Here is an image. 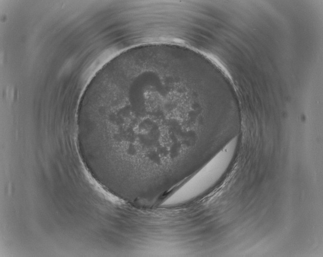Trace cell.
Listing matches in <instances>:
<instances>
[{
	"label": "cell",
	"instance_id": "cell-1",
	"mask_svg": "<svg viewBox=\"0 0 323 257\" xmlns=\"http://www.w3.org/2000/svg\"><path fill=\"white\" fill-rule=\"evenodd\" d=\"M190 96L156 75L124 72L88 89L85 132L117 164L158 160L181 149Z\"/></svg>",
	"mask_w": 323,
	"mask_h": 257
}]
</instances>
